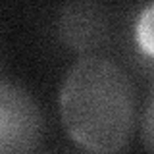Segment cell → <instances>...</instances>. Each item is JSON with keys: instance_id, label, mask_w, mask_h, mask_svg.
I'll return each mask as SVG.
<instances>
[{"instance_id": "4", "label": "cell", "mask_w": 154, "mask_h": 154, "mask_svg": "<svg viewBox=\"0 0 154 154\" xmlns=\"http://www.w3.org/2000/svg\"><path fill=\"white\" fill-rule=\"evenodd\" d=\"M135 42L144 56L154 58V0L141 10L135 23Z\"/></svg>"}, {"instance_id": "1", "label": "cell", "mask_w": 154, "mask_h": 154, "mask_svg": "<svg viewBox=\"0 0 154 154\" xmlns=\"http://www.w3.org/2000/svg\"><path fill=\"white\" fill-rule=\"evenodd\" d=\"M60 118L69 139L89 152L110 154L127 146L137 122L129 75L104 56L77 60L60 89Z\"/></svg>"}, {"instance_id": "3", "label": "cell", "mask_w": 154, "mask_h": 154, "mask_svg": "<svg viewBox=\"0 0 154 154\" xmlns=\"http://www.w3.org/2000/svg\"><path fill=\"white\" fill-rule=\"evenodd\" d=\"M104 33V17L98 6L89 0L67 4L60 16V37L69 48L85 50L94 46Z\"/></svg>"}, {"instance_id": "2", "label": "cell", "mask_w": 154, "mask_h": 154, "mask_svg": "<svg viewBox=\"0 0 154 154\" xmlns=\"http://www.w3.org/2000/svg\"><path fill=\"white\" fill-rule=\"evenodd\" d=\"M42 139V116L23 87L0 79V154L31 152Z\"/></svg>"}, {"instance_id": "5", "label": "cell", "mask_w": 154, "mask_h": 154, "mask_svg": "<svg viewBox=\"0 0 154 154\" xmlns=\"http://www.w3.org/2000/svg\"><path fill=\"white\" fill-rule=\"evenodd\" d=\"M141 135H143V143L148 150L154 152V94L148 100V106L144 110L143 116V127H141Z\"/></svg>"}]
</instances>
